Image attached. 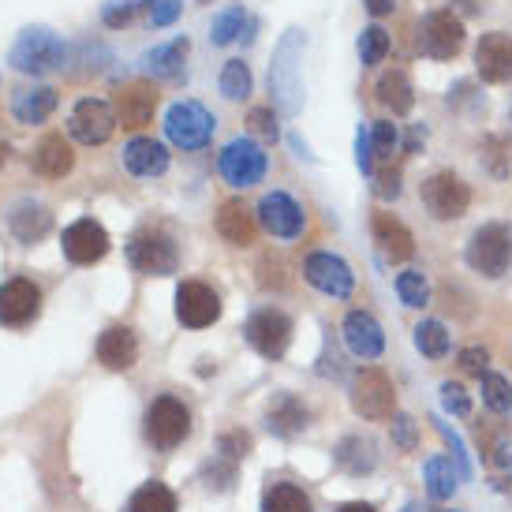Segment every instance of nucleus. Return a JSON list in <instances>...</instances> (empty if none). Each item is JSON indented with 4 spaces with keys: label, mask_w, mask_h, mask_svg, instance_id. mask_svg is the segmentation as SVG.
I'll list each match as a JSON object with an SVG mask.
<instances>
[{
    "label": "nucleus",
    "mask_w": 512,
    "mask_h": 512,
    "mask_svg": "<svg viewBox=\"0 0 512 512\" xmlns=\"http://www.w3.org/2000/svg\"><path fill=\"white\" fill-rule=\"evenodd\" d=\"M202 479H206L210 490H228V486L236 483V464L225 460V456H214V460L202 468Z\"/></svg>",
    "instance_id": "obj_41"
},
{
    "label": "nucleus",
    "mask_w": 512,
    "mask_h": 512,
    "mask_svg": "<svg viewBox=\"0 0 512 512\" xmlns=\"http://www.w3.org/2000/svg\"><path fill=\"white\" fill-rule=\"evenodd\" d=\"M176 494H172L165 483H143L128 501V512H176Z\"/></svg>",
    "instance_id": "obj_35"
},
{
    "label": "nucleus",
    "mask_w": 512,
    "mask_h": 512,
    "mask_svg": "<svg viewBox=\"0 0 512 512\" xmlns=\"http://www.w3.org/2000/svg\"><path fill=\"white\" fill-rule=\"evenodd\" d=\"M30 169L38 172V176H45V180H64L75 169L72 139H64L60 131L42 135L38 146H34V154H30Z\"/></svg>",
    "instance_id": "obj_21"
},
{
    "label": "nucleus",
    "mask_w": 512,
    "mask_h": 512,
    "mask_svg": "<svg viewBox=\"0 0 512 512\" xmlns=\"http://www.w3.org/2000/svg\"><path fill=\"white\" fill-rule=\"evenodd\" d=\"M341 337L356 359H378L385 352V329L370 311H348L341 322Z\"/></svg>",
    "instance_id": "obj_19"
},
{
    "label": "nucleus",
    "mask_w": 512,
    "mask_h": 512,
    "mask_svg": "<svg viewBox=\"0 0 512 512\" xmlns=\"http://www.w3.org/2000/svg\"><path fill=\"white\" fill-rule=\"evenodd\" d=\"M143 434L157 453L184 445L191 434V408L180 397H157L143 415Z\"/></svg>",
    "instance_id": "obj_10"
},
{
    "label": "nucleus",
    "mask_w": 512,
    "mask_h": 512,
    "mask_svg": "<svg viewBox=\"0 0 512 512\" xmlns=\"http://www.w3.org/2000/svg\"><path fill=\"white\" fill-rule=\"evenodd\" d=\"M374 94H378V101H382V105L393 116H408V113H412L415 90H412V79H408V72H400V68H389V72L378 79Z\"/></svg>",
    "instance_id": "obj_30"
},
{
    "label": "nucleus",
    "mask_w": 512,
    "mask_h": 512,
    "mask_svg": "<svg viewBox=\"0 0 512 512\" xmlns=\"http://www.w3.org/2000/svg\"><path fill=\"white\" fill-rule=\"evenodd\" d=\"M60 251H64V258L72 266H94V262H101V258L109 255V232L94 217H79V221H72V225L64 228Z\"/></svg>",
    "instance_id": "obj_14"
},
{
    "label": "nucleus",
    "mask_w": 512,
    "mask_h": 512,
    "mask_svg": "<svg viewBox=\"0 0 512 512\" xmlns=\"http://www.w3.org/2000/svg\"><path fill=\"white\" fill-rule=\"evenodd\" d=\"M124 255H128L131 270L143 273V277H169V273L180 270V243L169 228L161 225L135 228Z\"/></svg>",
    "instance_id": "obj_2"
},
{
    "label": "nucleus",
    "mask_w": 512,
    "mask_h": 512,
    "mask_svg": "<svg viewBox=\"0 0 512 512\" xmlns=\"http://www.w3.org/2000/svg\"><path fill=\"white\" fill-rule=\"evenodd\" d=\"M8 64L23 75H49L60 72L68 64V45L57 30L49 27H27L19 38H15L12 53H8Z\"/></svg>",
    "instance_id": "obj_3"
},
{
    "label": "nucleus",
    "mask_w": 512,
    "mask_h": 512,
    "mask_svg": "<svg viewBox=\"0 0 512 512\" xmlns=\"http://www.w3.org/2000/svg\"><path fill=\"white\" fill-rule=\"evenodd\" d=\"M441 404H445V412H453V415H471V397L464 393V385H456V382H441Z\"/></svg>",
    "instance_id": "obj_42"
},
{
    "label": "nucleus",
    "mask_w": 512,
    "mask_h": 512,
    "mask_svg": "<svg viewBox=\"0 0 512 512\" xmlns=\"http://www.w3.org/2000/svg\"><path fill=\"white\" fill-rule=\"evenodd\" d=\"M412 341H415V348H419V356H427V359H445L449 348H453V337H449L445 322H438V318H423V322L412 329Z\"/></svg>",
    "instance_id": "obj_32"
},
{
    "label": "nucleus",
    "mask_w": 512,
    "mask_h": 512,
    "mask_svg": "<svg viewBox=\"0 0 512 512\" xmlns=\"http://www.w3.org/2000/svg\"><path fill=\"white\" fill-rule=\"evenodd\" d=\"M214 131H217V116L195 98L184 101H172L165 109V139H169L176 150L184 154H195V150H206L214 143Z\"/></svg>",
    "instance_id": "obj_4"
},
{
    "label": "nucleus",
    "mask_w": 512,
    "mask_h": 512,
    "mask_svg": "<svg viewBox=\"0 0 512 512\" xmlns=\"http://www.w3.org/2000/svg\"><path fill=\"white\" fill-rule=\"evenodd\" d=\"M494 464H501V468H512V445H509V441H501V445H498V456H494Z\"/></svg>",
    "instance_id": "obj_52"
},
{
    "label": "nucleus",
    "mask_w": 512,
    "mask_h": 512,
    "mask_svg": "<svg viewBox=\"0 0 512 512\" xmlns=\"http://www.w3.org/2000/svg\"><path fill=\"white\" fill-rule=\"evenodd\" d=\"M333 460H337V468L348 471V475H370V471L378 468V453H374V441L363 438V434H352V438H344L337 449H333Z\"/></svg>",
    "instance_id": "obj_29"
},
{
    "label": "nucleus",
    "mask_w": 512,
    "mask_h": 512,
    "mask_svg": "<svg viewBox=\"0 0 512 512\" xmlns=\"http://www.w3.org/2000/svg\"><path fill=\"white\" fill-rule=\"evenodd\" d=\"M509 124H512V105H509Z\"/></svg>",
    "instance_id": "obj_54"
},
{
    "label": "nucleus",
    "mask_w": 512,
    "mask_h": 512,
    "mask_svg": "<svg viewBox=\"0 0 512 512\" xmlns=\"http://www.w3.org/2000/svg\"><path fill=\"white\" fill-rule=\"evenodd\" d=\"M397 146H400V131L393 120H374V124H370V150H374V157L389 161Z\"/></svg>",
    "instance_id": "obj_40"
},
{
    "label": "nucleus",
    "mask_w": 512,
    "mask_h": 512,
    "mask_svg": "<svg viewBox=\"0 0 512 512\" xmlns=\"http://www.w3.org/2000/svg\"><path fill=\"white\" fill-rule=\"evenodd\" d=\"M464 38H468L464 19L453 8H434L415 27V49L427 60H453L464 49Z\"/></svg>",
    "instance_id": "obj_5"
},
{
    "label": "nucleus",
    "mask_w": 512,
    "mask_h": 512,
    "mask_svg": "<svg viewBox=\"0 0 512 512\" xmlns=\"http://www.w3.org/2000/svg\"><path fill=\"white\" fill-rule=\"evenodd\" d=\"M4 157H8V150H4V146H0V165H4Z\"/></svg>",
    "instance_id": "obj_53"
},
{
    "label": "nucleus",
    "mask_w": 512,
    "mask_h": 512,
    "mask_svg": "<svg viewBox=\"0 0 512 512\" xmlns=\"http://www.w3.org/2000/svg\"><path fill=\"white\" fill-rule=\"evenodd\" d=\"M423 483L434 501H449L456 494V468L449 456H430L423 464Z\"/></svg>",
    "instance_id": "obj_34"
},
{
    "label": "nucleus",
    "mask_w": 512,
    "mask_h": 512,
    "mask_svg": "<svg viewBox=\"0 0 512 512\" xmlns=\"http://www.w3.org/2000/svg\"><path fill=\"white\" fill-rule=\"evenodd\" d=\"M217 172L225 176L228 187L247 191V187H255L266 180V172H270V154H266L255 139L236 135L232 143L221 146V154H217Z\"/></svg>",
    "instance_id": "obj_6"
},
{
    "label": "nucleus",
    "mask_w": 512,
    "mask_h": 512,
    "mask_svg": "<svg viewBox=\"0 0 512 512\" xmlns=\"http://www.w3.org/2000/svg\"><path fill=\"white\" fill-rule=\"evenodd\" d=\"M393 441H397L404 453H412L415 449V419H408V415H393Z\"/></svg>",
    "instance_id": "obj_47"
},
{
    "label": "nucleus",
    "mask_w": 512,
    "mask_h": 512,
    "mask_svg": "<svg viewBox=\"0 0 512 512\" xmlns=\"http://www.w3.org/2000/svg\"><path fill=\"white\" fill-rule=\"evenodd\" d=\"M262 512H314L307 490L296 483H270L262 490Z\"/></svg>",
    "instance_id": "obj_31"
},
{
    "label": "nucleus",
    "mask_w": 512,
    "mask_h": 512,
    "mask_svg": "<svg viewBox=\"0 0 512 512\" xmlns=\"http://www.w3.org/2000/svg\"><path fill=\"white\" fill-rule=\"evenodd\" d=\"M116 124H124L128 131H139L146 128L157 113V90L143 79H135V83H124L116 90Z\"/></svg>",
    "instance_id": "obj_18"
},
{
    "label": "nucleus",
    "mask_w": 512,
    "mask_h": 512,
    "mask_svg": "<svg viewBox=\"0 0 512 512\" xmlns=\"http://www.w3.org/2000/svg\"><path fill=\"white\" fill-rule=\"evenodd\" d=\"M187 53H191L187 34H180V38H172V42H165V45H154V49L143 53V72L154 75V79H165V83H176V79L184 75Z\"/></svg>",
    "instance_id": "obj_24"
},
{
    "label": "nucleus",
    "mask_w": 512,
    "mask_h": 512,
    "mask_svg": "<svg viewBox=\"0 0 512 512\" xmlns=\"http://www.w3.org/2000/svg\"><path fill=\"white\" fill-rule=\"evenodd\" d=\"M475 72L490 86L512 83V34L505 30H486L475 42Z\"/></svg>",
    "instance_id": "obj_17"
},
{
    "label": "nucleus",
    "mask_w": 512,
    "mask_h": 512,
    "mask_svg": "<svg viewBox=\"0 0 512 512\" xmlns=\"http://www.w3.org/2000/svg\"><path fill=\"white\" fill-rule=\"evenodd\" d=\"M255 221L270 240H281V243H292L307 232V210H303V202L296 195H288V191H277V187L258 199Z\"/></svg>",
    "instance_id": "obj_9"
},
{
    "label": "nucleus",
    "mask_w": 512,
    "mask_h": 512,
    "mask_svg": "<svg viewBox=\"0 0 512 512\" xmlns=\"http://www.w3.org/2000/svg\"><path fill=\"white\" fill-rule=\"evenodd\" d=\"M131 15H135V0H109L101 8V23L109 30H120L124 23H131Z\"/></svg>",
    "instance_id": "obj_44"
},
{
    "label": "nucleus",
    "mask_w": 512,
    "mask_h": 512,
    "mask_svg": "<svg viewBox=\"0 0 512 512\" xmlns=\"http://www.w3.org/2000/svg\"><path fill=\"white\" fill-rule=\"evenodd\" d=\"M464 262L471 273L486 281H501L512 270V225L505 221H486L464 243Z\"/></svg>",
    "instance_id": "obj_1"
},
{
    "label": "nucleus",
    "mask_w": 512,
    "mask_h": 512,
    "mask_svg": "<svg viewBox=\"0 0 512 512\" xmlns=\"http://www.w3.org/2000/svg\"><path fill=\"white\" fill-rule=\"evenodd\" d=\"M333 512H378L370 501H344V505H337Z\"/></svg>",
    "instance_id": "obj_51"
},
{
    "label": "nucleus",
    "mask_w": 512,
    "mask_h": 512,
    "mask_svg": "<svg viewBox=\"0 0 512 512\" xmlns=\"http://www.w3.org/2000/svg\"><path fill=\"white\" fill-rule=\"evenodd\" d=\"M120 161H124V169H128L131 176L154 180V176H165V172H169V146L150 139V135H135V139L124 143Z\"/></svg>",
    "instance_id": "obj_20"
},
{
    "label": "nucleus",
    "mask_w": 512,
    "mask_h": 512,
    "mask_svg": "<svg viewBox=\"0 0 512 512\" xmlns=\"http://www.w3.org/2000/svg\"><path fill=\"white\" fill-rule=\"evenodd\" d=\"M243 23H247V12H243V4H228L225 12L214 15L210 42H214V45H232L243 34Z\"/></svg>",
    "instance_id": "obj_39"
},
{
    "label": "nucleus",
    "mask_w": 512,
    "mask_h": 512,
    "mask_svg": "<svg viewBox=\"0 0 512 512\" xmlns=\"http://www.w3.org/2000/svg\"><path fill=\"white\" fill-rule=\"evenodd\" d=\"M385 57H389V30L378 27V23L363 27V34H359V60H363V68H378Z\"/></svg>",
    "instance_id": "obj_38"
},
{
    "label": "nucleus",
    "mask_w": 512,
    "mask_h": 512,
    "mask_svg": "<svg viewBox=\"0 0 512 512\" xmlns=\"http://www.w3.org/2000/svg\"><path fill=\"white\" fill-rule=\"evenodd\" d=\"M303 277H307V285L329 299H352L356 292V270L333 251H311L303 258Z\"/></svg>",
    "instance_id": "obj_12"
},
{
    "label": "nucleus",
    "mask_w": 512,
    "mask_h": 512,
    "mask_svg": "<svg viewBox=\"0 0 512 512\" xmlns=\"http://www.w3.org/2000/svg\"><path fill=\"white\" fill-rule=\"evenodd\" d=\"M292 318L285 311H277V307H262L247 318V326H243V337L247 344L255 348L262 359H281L288 352V344H292Z\"/></svg>",
    "instance_id": "obj_11"
},
{
    "label": "nucleus",
    "mask_w": 512,
    "mask_h": 512,
    "mask_svg": "<svg viewBox=\"0 0 512 512\" xmlns=\"http://www.w3.org/2000/svg\"><path fill=\"white\" fill-rule=\"evenodd\" d=\"M247 449H251V438L243 434V430H232V434H225V438L217 441V456H225V460H240V456H247Z\"/></svg>",
    "instance_id": "obj_45"
},
{
    "label": "nucleus",
    "mask_w": 512,
    "mask_h": 512,
    "mask_svg": "<svg viewBox=\"0 0 512 512\" xmlns=\"http://www.w3.org/2000/svg\"><path fill=\"white\" fill-rule=\"evenodd\" d=\"M8 232H12L15 240L30 247V243H38L49 236V228H53V214H49V206L38 199H19L12 202V210H8Z\"/></svg>",
    "instance_id": "obj_22"
},
{
    "label": "nucleus",
    "mask_w": 512,
    "mask_h": 512,
    "mask_svg": "<svg viewBox=\"0 0 512 512\" xmlns=\"http://www.w3.org/2000/svg\"><path fill=\"white\" fill-rule=\"evenodd\" d=\"M307 419H311L307 404L299 397H292V393L273 397V404L266 408V427H270L277 438H296L299 430L307 427Z\"/></svg>",
    "instance_id": "obj_28"
},
{
    "label": "nucleus",
    "mask_w": 512,
    "mask_h": 512,
    "mask_svg": "<svg viewBox=\"0 0 512 512\" xmlns=\"http://www.w3.org/2000/svg\"><path fill=\"white\" fill-rule=\"evenodd\" d=\"M120 128L116 124V109L109 101L101 98H83L72 105V116H68V135L75 143L83 146H101L113 139V131Z\"/></svg>",
    "instance_id": "obj_13"
},
{
    "label": "nucleus",
    "mask_w": 512,
    "mask_h": 512,
    "mask_svg": "<svg viewBox=\"0 0 512 512\" xmlns=\"http://www.w3.org/2000/svg\"><path fill=\"white\" fill-rule=\"evenodd\" d=\"M352 412L367 423H385L397 415V385L378 367H363L352 378Z\"/></svg>",
    "instance_id": "obj_7"
},
{
    "label": "nucleus",
    "mask_w": 512,
    "mask_h": 512,
    "mask_svg": "<svg viewBox=\"0 0 512 512\" xmlns=\"http://www.w3.org/2000/svg\"><path fill=\"white\" fill-rule=\"evenodd\" d=\"M393 288H397L400 303L412 307V311H423V307L430 303V281L423 270H400Z\"/></svg>",
    "instance_id": "obj_36"
},
{
    "label": "nucleus",
    "mask_w": 512,
    "mask_h": 512,
    "mask_svg": "<svg viewBox=\"0 0 512 512\" xmlns=\"http://www.w3.org/2000/svg\"><path fill=\"white\" fill-rule=\"evenodd\" d=\"M363 8H367L374 19H382V15H393V8H397V0H363Z\"/></svg>",
    "instance_id": "obj_50"
},
{
    "label": "nucleus",
    "mask_w": 512,
    "mask_h": 512,
    "mask_svg": "<svg viewBox=\"0 0 512 512\" xmlns=\"http://www.w3.org/2000/svg\"><path fill=\"white\" fill-rule=\"evenodd\" d=\"M53 109H57V90L53 86L34 83V86H19L12 94V116L19 124H27V128L45 124L53 116Z\"/></svg>",
    "instance_id": "obj_25"
},
{
    "label": "nucleus",
    "mask_w": 512,
    "mask_h": 512,
    "mask_svg": "<svg viewBox=\"0 0 512 512\" xmlns=\"http://www.w3.org/2000/svg\"><path fill=\"white\" fill-rule=\"evenodd\" d=\"M247 124H251V131H255V135H262V139H277V135H281V128H277V113H273L270 105H258V109H251Z\"/></svg>",
    "instance_id": "obj_43"
},
{
    "label": "nucleus",
    "mask_w": 512,
    "mask_h": 512,
    "mask_svg": "<svg viewBox=\"0 0 512 512\" xmlns=\"http://www.w3.org/2000/svg\"><path fill=\"white\" fill-rule=\"evenodd\" d=\"M176 318L187 329H206L221 318V296L206 281H180L176 285Z\"/></svg>",
    "instance_id": "obj_16"
},
{
    "label": "nucleus",
    "mask_w": 512,
    "mask_h": 512,
    "mask_svg": "<svg viewBox=\"0 0 512 512\" xmlns=\"http://www.w3.org/2000/svg\"><path fill=\"white\" fill-rule=\"evenodd\" d=\"M217 86H221V98L225 101H247L251 98V90H255V75H251V68H247V60H240V57L225 60Z\"/></svg>",
    "instance_id": "obj_33"
},
{
    "label": "nucleus",
    "mask_w": 512,
    "mask_h": 512,
    "mask_svg": "<svg viewBox=\"0 0 512 512\" xmlns=\"http://www.w3.org/2000/svg\"><path fill=\"white\" fill-rule=\"evenodd\" d=\"M419 202L434 221H460L471 206V187L453 169H438L419 184Z\"/></svg>",
    "instance_id": "obj_8"
},
{
    "label": "nucleus",
    "mask_w": 512,
    "mask_h": 512,
    "mask_svg": "<svg viewBox=\"0 0 512 512\" xmlns=\"http://www.w3.org/2000/svg\"><path fill=\"white\" fill-rule=\"evenodd\" d=\"M370 232H374V243L382 247V255L389 262H408L415 255V236L408 232V225L393 217L389 210H378L370 217Z\"/></svg>",
    "instance_id": "obj_23"
},
{
    "label": "nucleus",
    "mask_w": 512,
    "mask_h": 512,
    "mask_svg": "<svg viewBox=\"0 0 512 512\" xmlns=\"http://www.w3.org/2000/svg\"><path fill=\"white\" fill-rule=\"evenodd\" d=\"M139 359V341L128 326H109L98 337V363L109 370H131Z\"/></svg>",
    "instance_id": "obj_26"
},
{
    "label": "nucleus",
    "mask_w": 512,
    "mask_h": 512,
    "mask_svg": "<svg viewBox=\"0 0 512 512\" xmlns=\"http://www.w3.org/2000/svg\"><path fill=\"white\" fill-rule=\"evenodd\" d=\"M180 8H184L180 0H157L154 12H150V23H154V27H169L172 19L180 15Z\"/></svg>",
    "instance_id": "obj_48"
},
{
    "label": "nucleus",
    "mask_w": 512,
    "mask_h": 512,
    "mask_svg": "<svg viewBox=\"0 0 512 512\" xmlns=\"http://www.w3.org/2000/svg\"><path fill=\"white\" fill-rule=\"evenodd\" d=\"M456 363H460V370H468V374H475V378H483V374H486V363H490V356H486V348H479V344H471V348H460V356H456Z\"/></svg>",
    "instance_id": "obj_46"
},
{
    "label": "nucleus",
    "mask_w": 512,
    "mask_h": 512,
    "mask_svg": "<svg viewBox=\"0 0 512 512\" xmlns=\"http://www.w3.org/2000/svg\"><path fill=\"white\" fill-rule=\"evenodd\" d=\"M42 314V288L30 277H12L0 285V326L27 329Z\"/></svg>",
    "instance_id": "obj_15"
},
{
    "label": "nucleus",
    "mask_w": 512,
    "mask_h": 512,
    "mask_svg": "<svg viewBox=\"0 0 512 512\" xmlns=\"http://www.w3.org/2000/svg\"><path fill=\"white\" fill-rule=\"evenodd\" d=\"M479 393H483V404L494 415H509L512 412V382L505 378V374L486 370L483 378H479Z\"/></svg>",
    "instance_id": "obj_37"
},
{
    "label": "nucleus",
    "mask_w": 512,
    "mask_h": 512,
    "mask_svg": "<svg viewBox=\"0 0 512 512\" xmlns=\"http://www.w3.org/2000/svg\"><path fill=\"white\" fill-rule=\"evenodd\" d=\"M255 210H247L243 199H228L217 206V232H221V240L232 243V247H247V243H255Z\"/></svg>",
    "instance_id": "obj_27"
},
{
    "label": "nucleus",
    "mask_w": 512,
    "mask_h": 512,
    "mask_svg": "<svg viewBox=\"0 0 512 512\" xmlns=\"http://www.w3.org/2000/svg\"><path fill=\"white\" fill-rule=\"evenodd\" d=\"M378 195H382V199H397L400 195V172H382V176H378Z\"/></svg>",
    "instance_id": "obj_49"
}]
</instances>
